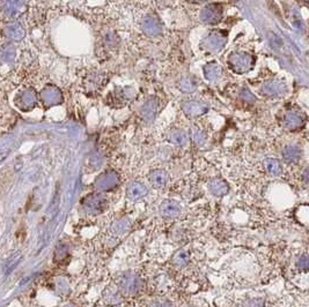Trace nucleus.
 Masks as SVG:
<instances>
[{"instance_id":"f257e3e1","label":"nucleus","mask_w":309,"mask_h":307,"mask_svg":"<svg viewBox=\"0 0 309 307\" xmlns=\"http://www.w3.org/2000/svg\"><path fill=\"white\" fill-rule=\"evenodd\" d=\"M27 0H0V13L9 19H15L24 13Z\"/></svg>"},{"instance_id":"f03ea898","label":"nucleus","mask_w":309,"mask_h":307,"mask_svg":"<svg viewBox=\"0 0 309 307\" xmlns=\"http://www.w3.org/2000/svg\"><path fill=\"white\" fill-rule=\"evenodd\" d=\"M82 205L87 212L92 215H97L106 210L108 202L102 194L92 193L83 199Z\"/></svg>"},{"instance_id":"7ed1b4c3","label":"nucleus","mask_w":309,"mask_h":307,"mask_svg":"<svg viewBox=\"0 0 309 307\" xmlns=\"http://www.w3.org/2000/svg\"><path fill=\"white\" fill-rule=\"evenodd\" d=\"M37 101L36 92L33 88H26L17 93L14 102L21 111H30L37 105Z\"/></svg>"},{"instance_id":"20e7f679","label":"nucleus","mask_w":309,"mask_h":307,"mask_svg":"<svg viewBox=\"0 0 309 307\" xmlns=\"http://www.w3.org/2000/svg\"><path fill=\"white\" fill-rule=\"evenodd\" d=\"M118 287L125 294H135L141 288V280L133 273L122 274L117 280Z\"/></svg>"},{"instance_id":"39448f33","label":"nucleus","mask_w":309,"mask_h":307,"mask_svg":"<svg viewBox=\"0 0 309 307\" xmlns=\"http://www.w3.org/2000/svg\"><path fill=\"white\" fill-rule=\"evenodd\" d=\"M229 65H231V67L235 72L242 74V73L248 72L251 69L253 65V59L247 53H234L229 58Z\"/></svg>"},{"instance_id":"423d86ee","label":"nucleus","mask_w":309,"mask_h":307,"mask_svg":"<svg viewBox=\"0 0 309 307\" xmlns=\"http://www.w3.org/2000/svg\"><path fill=\"white\" fill-rule=\"evenodd\" d=\"M120 184V177L115 171H107L100 174L95 180V187L99 191H111Z\"/></svg>"},{"instance_id":"0eeeda50","label":"nucleus","mask_w":309,"mask_h":307,"mask_svg":"<svg viewBox=\"0 0 309 307\" xmlns=\"http://www.w3.org/2000/svg\"><path fill=\"white\" fill-rule=\"evenodd\" d=\"M41 101L47 107L57 105V104L62 103V96L61 90L55 86H48L42 90L40 94Z\"/></svg>"},{"instance_id":"6e6552de","label":"nucleus","mask_w":309,"mask_h":307,"mask_svg":"<svg viewBox=\"0 0 309 307\" xmlns=\"http://www.w3.org/2000/svg\"><path fill=\"white\" fill-rule=\"evenodd\" d=\"M3 35L12 42H20L22 41L24 36H26V29H24L22 24L16 21H13L6 27L3 28Z\"/></svg>"},{"instance_id":"1a4fd4ad","label":"nucleus","mask_w":309,"mask_h":307,"mask_svg":"<svg viewBox=\"0 0 309 307\" xmlns=\"http://www.w3.org/2000/svg\"><path fill=\"white\" fill-rule=\"evenodd\" d=\"M148 193L147 187L145 186L144 184L139 183V181H132V183L128 184V186L126 188V197L128 200L131 201H138L146 197Z\"/></svg>"},{"instance_id":"9d476101","label":"nucleus","mask_w":309,"mask_h":307,"mask_svg":"<svg viewBox=\"0 0 309 307\" xmlns=\"http://www.w3.org/2000/svg\"><path fill=\"white\" fill-rule=\"evenodd\" d=\"M160 212L166 218H175L181 214V205L175 200H165L160 205Z\"/></svg>"},{"instance_id":"9b49d317","label":"nucleus","mask_w":309,"mask_h":307,"mask_svg":"<svg viewBox=\"0 0 309 307\" xmlns=\"http://www.w3.org/2000/svg\"><path fill=\"white\" fill-rule=\"evenodd\" d=\"M201 20L206 23H217L220 21L221 8L219 5H208L201 12Z\"/></svg>"},{"instance_id":"f8f14e48","label":"nucleus","mask_w":309,"mask_h":307,"mask_svg":"<svg viewBox=\"0 0 309 307\" xmlns=\"http://www.w3.org/2000/svg\"><path fill=\"white\" fill-rule=\"evenodd\" d=\"M16 49L12 43H5L0 48V61L2 64H12L15 60Z\"/></svg>"},{"instance_id":"ddd939ff","label":"nucleus","mask_w":309,"mask_h":307,"mask_svg":"<svg viewBox=\"0 0 309 307\" xmlns=\"http://www.w3.org/2000/svg\"><path fill=\"white\" fill-rule=\"evenodd\" d=\"M208 190L214 197H224L228 192V185L225 180L220 179V178H214L210 183L207 184Z\"/></svg>"},{"instance_id":"4468645a","label":"nucleus","mask_w":309,"mask_h":307,"mask_svg":"<svg viewBox=\"0 0 309 307\" xmlns=\"http://www.w3.org/2000/svg\"><path fill=\"white\" fill-rule=\"evenodd\" d=\"M142 29L147 35L154 36L161 31V23L155 16H147L142 22Z\"/></svg>"},{"instance_id":"2eb2a0df","label":"nucleus","mask_w":309,"mask_h":307,"mask_svg":"<svg viewBox=\"0 0 309 307\" xmlns=\"http://www.w3.org/2000/svg\"><path fill=\"white\" fill-rule=\"evenodd\" d=\"M167 181H168V174H167L166 171L158 169L149 173V183L155 188L163 187L167 184Z\"/></svg>"},{"instance_id":"dca6fc26","label":"nucleus","mask_w":309,"mask_h":307,"mask_svg":"<svg viewBox=\"0 0 309 307\" xmlns=\"http://www.w3.org/2000/svg\"><path fill=\"white\" fill-rule=\"evenodd\" d=\"M183 110L187 116L191 117H197L200 116V114L205 113L207 111V106L203 103H198V102H189L183 105Z\"/></svg>"},{"instance_id":"f3484780","label":"nucleus","mask_w":309,"mask_h":307,"mask_svg":"<svg viewBox=\"0 0 309 307\" xmlns=\"http://www.w3.org/2000/svg\"><path fill=\"white\" fill-rule=\"evenodd\" d=\"M226 42L225 35H220V33H213L206 38V47L207 49L213 51H219L222 49Z\"/></svg>"},{"instance_id":"a211bd4d","label":"nucleus","mask_w":309,"mask_h":307,"mask_svg":"<svg viewBox=\"0 0 309 307\" xmlns=\"http://www.w3.org/2000/svg\"><path fill=\"white\" fill-rule=\"evenodd\" d=\"M304 125V119L297 112H290L284 117V126L288 130H297Z\"/></svg>"},{"instance_id":"6ab92c4d","label":"nucleus","mask_w":309,"mask_h":307,"mask_svg":"<svg viewBox=\"0 0 309 307\" xmlns=\"http://www.w3.org/2000/svg\"><path fill=\"white\" fill-rule=\"evenodd\" d=\"M262 92L269 96H279L285 92V86L278 81H269L262 87Z\"/></svg>"},{"instance_id":"aec40b11","label":"nucleus","mask_w":309,"mask_h":307,"mask_svg":"<svg viewBox=\"0 0 309 307\" xmlns=\"http://www.w3.org/2000/svg\"><path fill=\"white\" fill-rule=\"evenodd\" d=\"M264 167L265 170L272 176H279L283 171V167H281V163L279 160L276 158H266L264 160Z\"/></svg>"},{"instance_id":"412c9836","label":"nucleus","mask_w":309,"mask_h":307,"mask_svg":"<svg viewBox=\"0 0 309 307\" xmlns=\"http://www.w3.org/2000/svg\"><path fill=\"white\" fill-rule=\"evenodd\" d=\"M283 156L284 159H286L287 162H297L300 158L301 152L297 146H288V147L284 149Z\"/></svg>"},{"instance_id":"4be33fe9","label":"nucleus","mask_w":309,"mask_h":307,"mask_svg":"<svg viewBox=\"0 0 309 307\" xmlns=\"http://www.w3.org/2000/svg\"><path fill=\"white\" fill-rule=\"evenodd\" d=\"M189 260H190V254L189 252H186V251H184V250L177 251V252L173 256V262L179 267L185 266V264L189 262Z\"/></svg>"},{"instance_id":"5701e85b","label":"nucleus","mask_w":309,"mask_h":307,"mask_svg":"<svg viewBox=\"0 0 309 307\" xmlns=\"http://www.w3.org/2000/svg\"><path fill=\"white\" fill-rule=\"evenodd\" d=\"M169 140L170 142H173L174 145L183 146L184 144H186L187 135L185 134V132H183L182 130H175L170 133Z\"/></svg>"},{"instance_id":"b1692460","label":"nucleus","mask_w":309,"mask_h":307,"mask_svg":"<svg viewBox=\"0 0 309 307\" xmlns=\"http://www.w3.org/2000/svg\"><path fill=\"white\" fill-rule=\"evenodd\" d=\"M197 82L196 81H191V78L184 79L182 82H181V89L183 90L184 93H192L194 89L197 88Z\"/></svg>"},{"instance_id":"393cba45","label":"nucleus","mask_w":309,"mask_h":307,"mask_svg":"<svg viewBox=\"0 0 309 307\" xmlns=\"http://www.w3.org/2000/svg\"><path fill=\"white\" fill-rule=\"evenodd\" d=\"M219 71H220V67L215 64L206 66V67H205V75H206V79L208 80L215 79L219 74Z\"/></svg>"},{"instance_id":"a878e982","label":"nucleus","mask_w":309,"mask_h":307,"mask_svg":"<svg viewBox=\"0 0 309 307\" xmlns=\"http://www.w3.org/2000/svg\"><path fill=\"white\" fill-rule=\"evenodd\" d=\"M146 107H148V110H145L142 109V114H144V117L146 118V119H152L153 117H154V112H155V106H154V102H152V101H149L148 103L145 104Z\"/></svg>"},{"instance_id":"bb28decb","label":"nucleus","mask_w":309,"mask_h":307,"mask_svg":"<svg viewBox=\"0 0 309 307\" xmlns=\"http://www.w3.org/2000/svg\"><path fill=\"white\" fill-rule=\"evenodd\" d=\"M127 228H128V223L125 221L124 218H122V219H120V221L116 223V224H115L114 229L116 230L118 233H123L124 231H126Z\"/></svg>"},{"instance_id":"cd10ccee","label":"nucleus","mask_w":309,"mask_h":307,"mask_svg":"<svg viewBox=\"0 0 309 307\" xmlns=\"http://www.w3.org/2000/svg\"><path fill=\"white\" fill-rule=\"evenodd\" d=\"M298 268L300 270H307L308 269V256L307 254L300 256V259L298 261Z\"/></svg>"},{"instance_id":"c85d7f7f","label":"nucleus","mask_w":309,"mask_h":307,"mask_svg":"<svg viewBox=\"0 0 309 307\" xmlns=\"http://www.w3.org/2000/svg\"><path fill=\"white\" fill-rule=\"evenodd\" d=\"M192 138H193L194 142H196V144H198V145H201V144H203V142H204V140H205L204 134L201 133V132H200L199 130H196V131L193 132Z\"/></svg>"},{"instance_id":"c756f323","label":"nucleus","mask_w":309,"mask_h":307,"mask_svg":"<svg viewBox=\"0 0 309 307\" xmlns=\"http://www.w3.org/2000/svg\"><path fill=\"white\" fill-rule=\"evenodd\" d=\"M242 96H243V99H245V100L249 99V102H252V101H255V97H253L251 94L248 92V90H243Z\"/></svg>"},{"instance_id":"7c9ffc66","label":"nucleus","mask_w":309,"mask_h":307,"mask_svg":"<svg viewBox=\"0 0 309 307\" xmlns=\"http://www.w3.org/2000/svg\"><path fill=\"white\" fill-rule=\"evenodd\" d=\"M152 307H172V305H170L169 303H167V302L159 301V302H155L154 304L152 305Z\"/></svg>"},{"instance_id":"2f4dec72","label":"nucleus","mask_w":309,"mask_h":307,"mask_svg":"<svg viewBox=\"0 0 309 307\" xmlns=\"http://www.w3.org/2000/svg\"><path fill=\"white\" fill-rule=\"evenodd\" d=\"M190 1H194V2H200V1H204V0H190Z\"/></svg>"}]
</instances>
